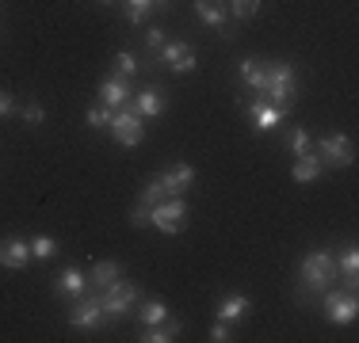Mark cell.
<instances>
[{
  "mask_svg": "<svg viewBox=\"0 0 359 343\" xmlns=\"http://www.w3.org/2000/svg\"><path fill=\"white\" fill-rule=\"evenodd\" d=\"M298 279H302V290L306 294H325V290L337 282V255L329 248H318V252L302 255L298 260Z\"/></svg>",
  "mask_w": 359,
  "mask_h": 343,
  "instance_id": "obj_1",
  "label": "cell"
},
{
  "mask_svg": "<svg viewBox=\"0 0 359 343\" xmlns=\"http://www.w3.org/2000/svg\"><path fill=\"white\" fill-rule=\"evenodd\" d=\"M100 294V305H104V321L107 324H115V321H123L126 313H130L134 305H138V282H123V279H115L107 290H96Z\"/></svg>",
  "mask_w": 359,
  "mask_h": 343,
  "instance_id": "obj_2",
  "label": "cell"
},
{
  "mask_svg": "<svg viewBox=\"0 0 359 343\" xmlns=\"http://www.w3.org/2000/svg\"><path fill=\"white\" fill-rule=\"evenodd\" d=\"M264 96H268L276 107L290 111L294 107V96H298V73L290 62H276L268 65V88H264Z\"/></svg>",
  "mask_w": 359,
  "mask_h": 343,
  "instance_id": "obj_3",
  "label": "cell"
},
{
  "mask_svg": "<svg viewBox=\"0 0 359 343\" xmlns=\"http://www.w3.org/2000/svg\"><path fill=\"white\" fill-rule=\"evenodd\" d=\"M153 225L161 229V233L176 237L187 229V202L184 195H172V199H161L157 206H153Z\"/></svg>",
  "mask_w": 359,
  "mask_h": 343,
  "instance_id": "obj_4",
  "label": "cell"
},
{
  "mask_svg": "<svg viewBox=\"0 0 359 343\" xmlns=\"http://www.w3.org/2000/svg\"><path fill=\"white\" fill-rule=\"evenodd\" d=\"M321 313H325V321H332V324H352L355 316H359V302H355V290H325L321 294Z\"/></svg>",
  "mask_w": 359,
  "mask_h": 343,
  "instance_id": "obj_5",
  "label": "cell"
},
{
  "mask_svg": "<svg viewBox=\"0 0 359 343\" xmlns=\"http://www.w3.org/2000/svg\"><path fill=\"white\" fill-rule=\"evenodd\" d=\"M142 122H145V118L130 107V103H126V107H115V115H111V126H107V130L115 134L118 145H130V149H134V145H142V134H145Z\"/></svg>",
  "mask_w": 359,
  "mask_h": 343,
  "instance_id": "obj_6",
  "label": "cell"
},
{
  "mask_svg": "<svg viewBox=\"0 0 359 343\" xmlns=\"http://www.w3.org/2000/svg\"><path fill=\"white\" fill-rule=\"evenodd\" d=\"M318 153H321V164L329 168H348L355 160V145L348 134H325L318 141Z\"/></svg>",
  "mask_w": 359,
  "mask_h": 343,
  "instance_id": "obj_7",
  "label": "cell"
},
{
  "mask_svg": "<svg viewBox=\"0 0 359 343\" xmlns=\"http://www.w3.org/2000/svg\"><path fill=\"white\" fill-rule=\"evenodd\" d=\"M69 324L73 328H104V305H100V294H81L76 302L69 305Z\"/></svg>",
  "mask_w": 359,
  "mask_h": 343,
  "instance_id": "obj_8",
  "label": "cell"
},
{
  "mask_svg": "<svg viewBox=\"0 0 359 343\" xmlns=\"http://www.w3.org/2000/svg\"><path fill=\"white\" fill-rule=\"evenodd\" d=\"M157 65L161 69H172V73H195V46L191 42H165L157 50Z\"/></svg>",
  "mask_w": 359,
  "mask_h": 343,
  "instance_id": "obj_9",
  "label": "cell"
},
{
  "mask_svg": "<svg viewBox=\"0 0 359 343\" xmlns=\"http://www.w3.org/2000/svg\"><path fill=\"white\" fill-rule=\"evenodd\" d=\"M245 115L252 118V130H256V134H271V130H279V122L287 118V111L276 107V103L256 99V103H249V107H245Z\"/></svg>",
  "mask_w": 359,
  "mask_h": 343,
  "instance_id": "obj_10",
  "label": "cell"
},
{
  "mask_svg": "<svg viewBox=\"0 0 359 343\" xmlns=\"http://www.w3.org/2000/svg\"><path fill=\"white\" fill-rule=\"evenodd\" d=\"M130 107L138 111L142 118H161L168 111V96H165V88H161V84H149V88H142L138 96L130 99Z\"/></svg>",
  "mask_w": 359,
  "mask_h": 343,
  "instance_id": "obj_11",
  "label": "cell"
},
{
  "mask_svg": "<svg viewBox=\"0 0 359 343\" xmlns=\"http://www.w3.org/2000/svg\"><path fill=\"white\" fill-rule=\"evenodd\" d=\"M27 263H31V240H23V237H4L0 240V267L23 271Z\"/></svg>",
  "mask_w": 359,
  "mask_h": 343,
  "instance_id": "obj_12",
  "label": "cell"
},
{
  "mask_svg": "<svg viewBox=\"0 0 359 343\" xmlns=\"http://www.w3.org/2000/svg\"><path fill=\"white\" fill-rule=\"evenodd\" d=\"M54 294L57 298H81V294H88V274H84L81 267H65L62 274L54 279Z\"/></svg>",
  "mask_w": 359,
  "mask_h": 343,
  "instance_id": "obj_13",
  "label": "cell"
},
{
  "mask_svg": "<svg viewBox=\"0 0 359 343\" xmlns=\"http://www.w3.org/2000/svg\"><path fill=\"white\" fill-rule=\"evenodd\" d=\"M161 183H165V199H172V195H187V187L195 183V168L191 164H172L168 172H161Z\"/></svg>",
  "mask_w": 359,
  "mask_h": 343,
  "instance_id": "obj_14",
  "label": "cell"
},
{
  "mask_svg": "<svg viewBox=\"0 0 359 343\" xmlns=\"http://www.w3.org/2000/svg\"><path fill=\"white\" fill-rule=\"evenodd\" d=\"M100 103H107V107H126L130 103V80L126 76H107L104 84H100Z\"/></svg>",
  "mask_w": 359,
  "mask_h": 343,
  "instance_id": "obj_15",
  "label": "cell"
},
{
  "mask_svg": "<svg viewBox=\"0 0 359 343\" xmlns=\"http://www.w3.org/2000/svg\"><path fill=\"white\" fill-rule=\"evenodd\" d=\"M180 332H184V321L180 316H165L161 324H145V332H142V343H168V340H176Z\"/></svg>",
  "mask_w": 359,
  "mask_h": 343,
  "instance_id": "obj_16",
  "label": "cell"
},
{
  "mask_svg": "<svg viewBox=\"0 0 359 343\" xmlns=\"http://www.w3.org/2000/svg\"><path fill=\"white\" fill-rule=\"evenodd\" d=\"M237 76L245 80V88H249V92H260V96H264V88H268V65H260L256 57H245V62L237 65Z\"/></svg>",
  "mask_w": 359,
  "mask_h": 343,
  "instance_id": "obj_17",
  "label": "cell"
},
{
  "mask_svg": "<svg viewBox=\"0 0 359 343\" xmlns=\"http://www.w3.org/2000/svg\"><path fill=\"white\" fill-rule=\"evenodd\" d=\"M321 157L318 153H302V157H294V168H290V176H294V183H318L321 179Z\"/></svg>",
  "mask_w": 359,
  "mask_h": 343,
  "instance_id": "obj_18",
  "label": "cell"
},
{
  "mask_svg": "<svg viewBox=\"0 0 359 343\" xmlns=\"http://www.w3.org/2000/svg\"><path fill=\"white\" fill-rule=\"evenodd\" d=\"M249 309H252V302L245 294H226L218 302V321H245V316H249Z\"/></svg>",
  "mask_w": 359,
  "mask_h": 343,
  "instance_id": "obj_19",
  "label": "cell"
},
{
  "mask_svg": "<svg viewBox=\"0 0 359 343\" xmlns=\"http://www.w3.org/2000/svg\"><path fill=\"white\" fill-rule=\"evenodd\" d=\"M195 15H199L207 27L226 31V8H222L218 0H195Z\"/></svg>",
  "mask_w": 359,
  "mask_h": 343,
  "instance_id": "obj_20",
  "label": "cell"
},
{
  "mask_svg": "<svg viewBox=\"0 0 359 343\" xmlns=\"http://www.w3.org/2000/svg\"><path fill=\"white\" fill-rule=\"evenodd\" d=\"M118 274H123V267H118L115 260H100L96 267H92V290H107Z\"/></svg>",
  "mask_w": 359,
  "mask_h": 343,
  "instance_id": "obj_21",
  "label": "cell"
},
{
  "mask_svg": "<svg viewBox=\"0 0 359 343\" xmlns=\"http://www.w3.org/2000/svg\"><path fill=\"white\" fill-rule=\"evenodd\" d=\"M165 316H168V305L161 302V298H149V302L138 305V321L142 324H161Z\"/></svg>",
  "mask_w": 359,
  "mask_h": 343,
  "instance_id": "obj_22",
  "label": "cell"
},
{
  "mask_svg": "<svg viewBox=\"0 0 359 343\" xmlns=\"http://www.w3.org/2000/svg\"><path fill=\"white\" fill-rule=\"evenodd\" d=\"M111 115H115V107H107V103H96V107L84 111V122H88L92 130H107V126H111Z\"/></svg>",
  "mask_w": 359,
  "mask_h": 343,
  "instance_id": "obj_23",
  "label": "cell"
},
{
  "mask_svg": "<svg viewBox=\"0 0 359 343\" xmlns=\"http://www.w3.org/2000/svg\"><path fill=\"white\" fill-rule=\"evenodd\" d=\"M283 141H287V149L294 153V157H302V153H313V137L306 134L302 126H298V130H287Z\"/></svg>",
  "mask_w": 359,
  "mask_h": 343,
  "instance_id": "obj_24",
  "label": "cell"
},
{
  "mask_svg": "<svg viewBox=\"0 0 359 343\" xmlns=\"http://www.w3.org/2000/svg\"><path fill=\"white\" fill-rule=\"evenodd\" d=\"M54 252H57V240L54 237H46V233L31 237V260H50Z\"/></svg>",
  "mask_w": 359,
  "mask_h": 343,
  "instance_id": "obj_25",
  "label": "cell"
},
{
  "mask_svg": "<svg viewBox=\"0 0 359 343\" xmlns=\"http://www.w3.org/2000/svg\"><path fill=\"white\" fill-rule=\"evenodd\" d=\"M123 4H126V23L142 27V23H145V12L153 8V0H123Z\"/></svg>",
  "mask_w": 359,
  "mask_h": 343,
  "instance_id": "obj_26",
  "label": "cell"
},
{
  "mask_svg": "<svg viewBox=\"0 0 359 343\" xmlns=\"http://www.w3.org/2000/svg\"><path fill=\"white\" fill-rule=\"evenodd\" d=\"M115 73H118V76H126V80H130V76L138 73V57H134L130 50H118V54H115Z\"/></svg>",
  "mask_w": 359,
  "mask_h": 343,
  "instance_id": "obj_27",
  "label": "cell"
},
{
  "mask_svg": "<svg viewBox=\"0 0 359 343\" xmlns=\"http://www.w3.org/2000/svg\"><path fill=\"white\" fill-rule=\"evenodd\" d=\"M161 199H165V183H161V176L145 179V187H142V202H145V206H157Z\"/></svg>",
  "mask_w": 359,
  "mask_h": 343,
  "instance_id": "obj_28",
  "label": "cell"
},
{
  "mask_svg": "<svg viewBox=\"0 0 359 343\" xmlns=\"http://www.w3.org/2000/svg\"><path fill=\"white\" fill-rule=\"evenodd\" d=\"M256 12H260V0H229V15L233 20H249Z\"/></svg>",
  "mask_w": 359,
  "mask_h": 343,
  "instance_id": "obj_29",
  "label": "cell"
},
{
  "mask_svg": "<svg viewBox=\"0 0 359 343\" xmlns=\"http://www.w3.org/2000/svg\"><path fill=\"white\" fill-rule=\"evenodd\" d=\"M20 118L27 126H42L46 122V107H42V103H27V107H20Z\"/></svg>",
  "mask_w": 359,
  "mask_h": 343,
  "instance_id": "obj_30",
  "label": "cell"
},
{
  "mask_svg": "<svg viewBox=\"0 0 359 343\" xmlns=\"http://www.w3.org/2000/svg\"><path fill=\"white\" fill-rule=\"evenodd\" d=\"M130 221H134V225H138V229H145V225H153V206H145V202H138V206H134V210H130Z\"/></svg>",
  "mask_w": 359,
  "mask_h": 343,
  "instance_id": "obj_31",
  "label": "cell"
},
{
  "mask_svg": "<svg viewBox=\"0 0 359 343\" xmlns=\"http://www.w3.org/2000/svg\"><path fill=\"white\" fill-rule=\"evenodd\" d=\"M229 340H233V332H229V324H226V321L210 324V343H229Z\"/></svg>",
  "mask_w": 359,
  "mask_h": 343,
  "instance_id": "obj_32",
  "label": "cell"
},
{
  "mask_svg": "<svg viewBox=\"0 0 359 343\" xmlns=\"http://www.w3.org/2000/svg\"><path fill=\"white\" fill-rule=\"evenodd\" d=\"M145 46L161 50V46H165V31H161V27H145Z\"/></svg>",
  "mask_w": 359,
  "mask_h": 343,
  "instance_id": "obj_33",
  "label": "cell"
},
{
  "mask_svg": "<svg viewBox=\"0 0 359 343\" xmlns=\"http://www.w3.org/2000/svg\"><path fill=\"white\" fill-rule=\"evenodd\" d=\"M8 115H15V99H12V92L0 88V118H8Z\"/></svg>",
  "mask_w": 359,
  "mask_h": 343,
  "instance_id": "obj_34",
  "label": "cell"
},
{
  "mask_svg": "<svg viewBox=\"0 0 359 343\" xmlns=\"http://www.w3.org/2000/svg\"><path fill=\"white\" fill-rule=\"evenodd\" d=\"M153 4H157V8H168V4H172V0H153Z\"/></svg>",
  "mask_w": 359,
  "mask_h": 343,
  "instance_id": "obj_35",
  "label": "cell"
},
{
  "mask_svg": "<svg viewBox=\"0 0 359 343\" xmlns=\"http://www.w3.org/2000/svg\"><path fill=\"white\" fill-rule=\"evenodd\" d=\"M100 4H115V0H100Z\"/></svg>",
  "mask_w": 359,
  "mask_h": 343,
  "instance_id": "obj_36",
  "label": "cell"
}]
</instances>
